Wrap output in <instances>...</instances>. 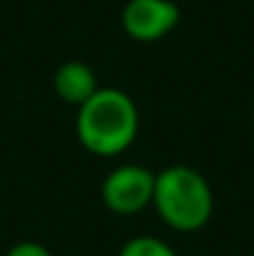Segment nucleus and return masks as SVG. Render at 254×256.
Here are the masks:
<instances>
[{
  "label": "nucleus",
  "mask_w": 254,
  "mask_h": 256,
  "mask_svg": "<svg viewBox=\"0 0 254 256\" xmlns=\"http://www.w3.org/2000/svg\"><path fill=\"white\" fill-rule=\"evenodd\" d=\"M117 256H177V252L169 246L167 242L157 239V236H132L122 244Z\"/></svg>",
  "instance_id": "423d86ee"
},
{
  "label": "nucleus",
  "mask_w": 254,
  "mask_h": 256,
  "mask_svg": "<svg viewBox=\"0 0 254 256\" xmlns=\"http://www.w3.org/2000/svg\"><path fill=\"white\" fill-rule=\"evenodd\" d=\"M0 194H3V182H0Z\"/></svg>",
  "instance_id": "6e6552de"
},
{
  "label": "nucleus",
  "mask_w": 254,
  "mask_h": 256,
  "mask_svg": "<svg viewBox=\"0 0 254 256\" xmlns=\"http://www.w3.org/2000/svg\"><path fill=\"white\" fill-rule=\"evenodd\" d=\"M75 132L90 154L117 157L137 140L140 110L127 92L117 87H100L78 107Z\"/></svg>",
  "instance_id": "f257e3e1"
},
{
  "label": "nucleus",
  "mask_w": 254,
  "mask_h": 256,
  "mask_svg": "<svg viewBox=\"0 0 254 256\" xmlns=\"http://www.w3.org/2000/svg\"><path fill=\"white\" fill-rule=\"evenodd\" d=\"M152 206L169 229L192 234L207 226L214 212L209 182L187 164H172L155 174Z\"/></svg>",
  "instance_id": "f03ea898"
},
{
  "label": "nucleus",
  "mask_w": 254,
  "mask_h": 256,
  "mask_svg": "<svg viewBox=\"0 0 254 256\" xmlns=\"http://www.w3.org/2000/svg\"><path fill=\"white\" fill-rule=\"evenodd\" d=\"M5 256H55L48 246H43L40 242H18L8 249Z\"/></svg>",
  "instance_id": "0eeeda50"
},
{
  "label": "nucleus",
  "mask_w": 254,
  "mask_h": 256,
  "mask_svg": "<svg viewBox=\"0 0 254 256\" xmlns=\"http://www.w3.org/2000/svg\"><path fill=\"white\" fill-rule=\"evenodd\" d=\"M53 90H55V94L63 102L80 107L100 90V85H97V78H95V72H92V68L87 62L70 60V62H65V65H60L55 70Z\"/></svg>",
  "instance_id": "39448f33"
},
{
  "label": "nucleus",
  "mask_w": 254,
  "mask_h": 256,
  "mask_svg": "<svg viewBox=\"0 0 254 256\" xmlns=\"http://www.w3.org/2000/svg\"><path fill=\"white\" fill-rule=\"evenodd\" d=\"M102 202L110 212L120 216L137 214L152 206L155 196V172L140 164H120L102 182Z\"/></svg>",
  "instance_id": "7ed1b4c3"
},
{
  "label": "nucleus",
  "mask_w": 254,
  "mask_h": 256,
  "mask_svg": "<svg viewBox=\"0 0 254 256\" xmlns=\"http://www.w3.org/2000/svg\"><path fill=\"white\" fill-rule=\"evenodd\" d=\"M179 22V8L172 0H127L122 28L137 42H155L169 35Z\"/></svg>",
  "instance_id": "20e7f679"
}]
</instances>
